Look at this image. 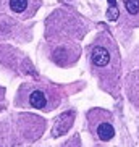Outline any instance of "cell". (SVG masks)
<instances>
[{
  "label": "cell",
  "mask_w": 139,
  "mask_h": 147,
  "mask_svg": "<svg viewBox=\"0 0 139 147\" xmlns=\"http://www.w3.org/2000/svg\"><path fill=\"white\" fill-rule=\"evenodd\" d=\"M89 60H91V65L94 66V71H107V69H112V71H117L113 66V61L117 60V52H115V47L112 44V39L107 37V36H100L99 39L91 45V50H89Z\"/></svg>",
  "instance_id": "1"
},
{
  "label": "cell",
  "mask_w": 139,
  "mask_h": 147,
  "mask_svg": "<svg viewBox=\"0 0 139 147\" xmlns=\"http://www.w3.org/2000/svg\"><path fill=\"white\" fill-rule=\"evenodd\" d=\"M87 123H89V129L96 136L97 139L109 142L110 139L115 136V128L112 123V115L105 110L94 108L87 113Z\"/></svg>",
  "instance_id": "2"
},
{
  "label": "cell",
  "mask_w": 139,
  "mask_h": 147,
  "mask_svg": "<svg viewBox=\"0 0 139 147\" xmlns=\"http://www.w3.org/2000/svg\"><path fill=\"white\" fill-rule=\"evenodd\" d=\"M60 102V95L52 87L32 86L28 92V105L37 110H53Z\"/></svg>",
  "instance_id": "3"
},
{
  "label": "cell",
  "mask_w": 139,
  "mask_h": 147,
  "mask_svg": "<svg viewBox=\"0 0 139 147\" xmlns=\"http://www.w3.org/2000/svg\"><path fill=\"white\" fill-rule=\"evenodd\" d=\"M74 123V112H65L61 113L60 117L57 118L55 125H53V129H52V134L53 138H58V136H63L70 131V128L73 126Z\"/></svg>",
  "instance_id": "4"
},
{
  "label": "cell",
  "mask_w": 139,
  "mask_h": 147,
  "mask_svg": "<svg viewBox=\"0 0 139 147\" xmlns=\"http://www.w3.org/2000/svg\"><path fill=\"white\" fill-rule=\"evenodd\" d=\"M121 2L126 18L131 21V24L139 26V0H121Z\"/></svg>",
  "instance_id": "5"
},
{
  "label": "cell",
  "mask_w": 139,
  "mask_h": 147,
  "mask_svg": "<svg viewBox=\"0 0 139 147\" xmlns=\"http://www.w3.org/2000/svg\"><path fill=\"white\" fill-rule=\"evenodd\" d=\"M128 92H130L131 102L136 104L139 108V73L131 74L128 78Z\"/></svg>",
  "instance_id": "6"
},
{
  "label": "cell",
  "mask_w": 139,
  "mask_h": 147,
  "mask_svg": "<svg viewBox=\"0 0 139 147\" xmlns=\"http://www.w3.org/2000/svg\"><path fill=\"white\" fill-rule=\"evenodd\" d=\"M29 7L28 0H10V8L13 10L15 13H24Z\"/></svg>",
  "instance_id": "7"
},
{
  "label": "cell",
  "mask_w": 139,
  "mask_h": 147,
  "mask_svg": "<svg viewBox=\"0 0 139 147\" xmlns=\"http://www.w3.org/2000/svg\"><path fill=\"white\" fill-rule=\"evenodd\" d=\"M107 16H109V20H112V21L118 20V16H120V10H118L117 3H112V5H110L109 11H107Z\"/></svg>",
  "instance_id": "8"
},
{
  "label": "cell",
  "mask_w": 139,
  "mask_h": 147,
  "mask_svg": "<svg viewBox=\"0 0 139 147\" xmlns=\"http://www.w3.org/2000/svg\"><path fill=\"white\" fill-rule=\"evenodd\" d=\"M63 147H81V142H79V136H73L68 142H65Z\"/></svg>",
  "instance_id": "9"
}]
</instances>
